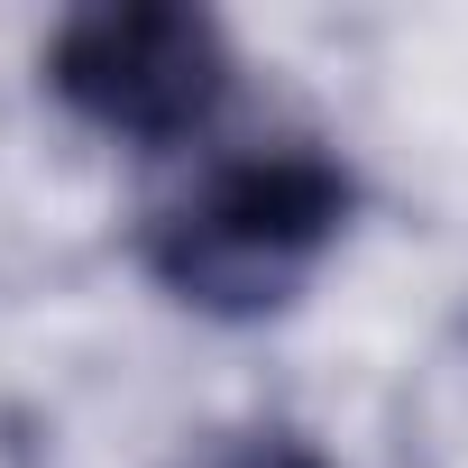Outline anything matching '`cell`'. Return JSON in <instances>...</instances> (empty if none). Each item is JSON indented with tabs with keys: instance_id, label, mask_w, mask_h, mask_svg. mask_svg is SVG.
Returning <instances> with one entry per match:
<instances>
[{
	"instance_id": "4",
	"label": "cell",
	"mask_w": 468,
	"mask_h": 468,
	"mask_svg": "<svg viewBox=\"0 0 468 468\" xmlns=\"http://www.w3.org/2000/svg\"><path fill=\"white\" fill-rule=\"evenodd\" d=\"M175 468H331V450L294 422H239V431H211L202 450H184Z\"/></svg>"
},
{
	"instance_id": "3",
	"label": "cell",
	"mask_w": 468,
	"mask_h": 468,
	"mask_svg": "<svg viewBox=\"0 0 468 468\" xmlns=\"http://www.w3.org/2000/svg\"><path fill=\"white\" fill-rule=\"evenodd\" d=\"M404 468H468V313L404 395Z\"/></svg>"
},
{
	"instance_id": "1",
	"label": "cell",
	"mask_w": 468,
	"mask_h": 468,
	"mask_svg": "<svg viewBox=\"0 0 468 468\" xmlns=\"http://www.w3.org/2000/svg\"><path fill=\"white\" fill-rule=\"evenodd\" d=\"M349 220H358V175L313 138H276L211 156L175 202H156L138 229V267L165 303L202 322H267L322 276Z\"/></svg>"
},
{
	"instance_id": "2",
	"label": "cell",
	"mask_w": 468,
	"mask_h": 468,
	"mask_svg": "<svg viewBox=\"0 0 468 468\" xmlns=\"http://www.w3.org/2000/svg\"><path fill=\"white\" fill-rule=\"evenodd\" d=\"M47 92L83 129L175 156L229 111L239 47L193 0H101V10H74L47 37Z\"/></svg>"
}]
</instances>
